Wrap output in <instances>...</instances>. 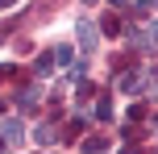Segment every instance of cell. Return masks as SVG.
Segmentation results:
<instances>
[{"label": "cell", "mask_w": 158, "mask_h": 154, "mask_svg": "<svg viewBox=\"0 0 158 154\" xmlns=\"http://www.w3.org/2000/svg\"><path fill=\"white\" fill-rule=\"evenodd\" d=\"M21 138H25V125L21 121H4V125H0V142H4V146H21Z\"/></svg>", "instance_id": "obj_1"}, {"label": "cell", "mask_w": 158, "mask_h": 154, "mask_svg": "<svg viewBox=\"0 0 158 154\" xmlns=\"http://www.w3.org/2000/svg\"><path fill=\"white\" fill-rule=\"evenodd\" d=\"M75 33H79V46H83V50H92V46H96V25H92V21H79V29H75Z\"/></svg>", "instance_id": "obj_2"}, {"label": "cell", "mask_w": 158, "mask_h": 154, "mask_svg": "<svg viewBox=\"0 0 158 154\" xmlns=\"http://www.w3.org/2000/svg\"><path fill=\"white\" fill-rule=\"evenodd\" d=\"M38 96H42V88L33 83V88H25L21 96H17V108H29V104H38Z\"/></svg>", "instance_id": "obj_3"}, {"label": "cell", "mask_w": 158, "mask_h": 154, "mask_svg": "<svg viewBox=\"0 0 158 154\" xmlns=\"http://www.w3.org/2000/svg\"><path fill=\"white\" fill-rule=\"evenodd\" d=\"M121 92H142V75H137V71L121 75Z\"/></svg>", "instance_id": "obj_4"}, {"label": "cell", "mask_w": 158, "mask_h": 154, "mask_svg": "<svg viewBox=\"0 0 158 154\" xmlns=\"http://www.w3.org/2000/svg\"><path fill=\"white\" fill-rule=\"evenodd\" d=\"M96 117H100V121H112V100H108V96L96 100Z\"/></svg>", "instance_id": "obj_5"}, {"label": "cell", "mask_w": 158, "mask_h": 154, "mask_svg": "<svg viewBox=\"0 0 158 154\" xmlns=\"http://www.w3.org/2000/svg\"><path fill=\"white\" fill-rule=\"evenodd\" d=\"M33 138H38L42 146H50V142H54V129H50V125H38V129H33Z\"/></svg>", "instance_id": "obj_6"}, {"label": "cell", "mask_w": 158, "mask_h": 154, "mask_svg": "<svg viewBox=\"0 0 158 154\" xmlns=\"http://www.w3.org/2000/svg\"><path fill=\"white\" fill-rule=\"evenodd\" d=\"M104 146H108L104 138H87V142H83V150H87V154H104Z\"/></svg>", "instance_id": "obj_7"}, {"label": "cell", "mask_w": 158, "mask_h": 154, "mask_svg": "<svg viewBox=\"0 0 158 154\" xmlns=\"http://www.w3.org/2000/svg\"><path fill=\"white\" fill-rule=\"evenodd\" d=\"M50 67H54V58H50V54H42L38 63H33V71H38V75H50Z\"/></svg>", "instance_id": "obj_8"}, {"label": "cell", "mask_w": 158, "mask_h": 154, "mask_svg": "<svg viewBox=\"0 0 158 154\" xmlns=\"http://www.w3.org/2000/svg\"><path fill=\"white\" fill-rule=\"evenodd\" d=\"M146 42L158 50V21H146Z\"/></svg>", "instance_id": "obj_9"}, {"label": "cell", "mask_w": 158, "mask_h": 154, "mask_svg": "<svg viewBox=\"0 0 158 154\" xmlns=\"http://www.w3.org/2000/svg\"><path fill=\"white\" fill-rule=\"evenodd\" d=\"M100 29H104V33H121V21H117V17H104Z\"/></svg>", "instance_id": "obj_10"}, {"label": "cell", "mask_w": 158, "mask_h": 154, "mask_svg": "<svg viewBox=\"0 0 158 154\" xmlns=\"http://www.w3.org/2000/svg\"><path fill=\"white\" fill-rule=\"evenodd\" d=\"M54 63H63V67L71 63V46H58V50H54Z\"/></svg>", "instance_id": "obj_11"}, {"label": "cell", "mask_w": 158, "mask_h": 154, "mask_svg": "<svg viewBox=\"0 0 158 154\" xmlns=\"http://www.w3.org/2000/svg\"><path fill=\"white\" fill-rule=\"evenodd\" d=\"M4 79H13V67H0V83Z\"/></svg>", "instance_id": "obj_12"}, {"label": "cell", "mask_w": 158, "mask_h": 154, "mask_svg": "<svg viewBox=\"0 0 158 154\" xmlns=\"http://www.w3.org/2000/svg\"><path fill=\"white\" fill-rule=\"evenodd\" d=\"M8 4H17V0H0V8H8Z\"/></svg>", "instance_id": "obj_13"}]
</instances>
